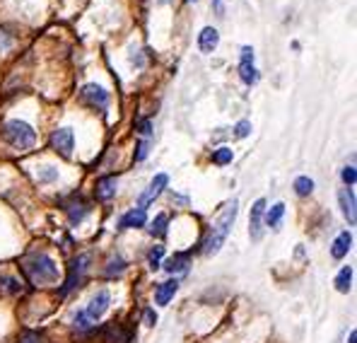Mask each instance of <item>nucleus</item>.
Returning <instances> with one entry per match:
<instances>
[{
	"mask_svg": "<svg viewBox=\"0 0 357 343\" xmlns=\"http://www.w3.org/2000/svg\"><path fill=\"white\" fill-rule=\"evenodd\" d=\"M237 213H239V200L234 198V200H229V203L225 205V210L220 213V218L215 220V225L208 232V240L203 242V251H206L208 256L218 254L220 247L225 245V240H227L234 220H237Z\"/></svg>",
	"mask_w": 357,
	"mask_h": 343,
	"instance_id": "nucleus-1",
	"label": "nucleus"
},
{
	"mask_svg": "<svg viewBox=\"0 0 357 343\" xmlns=\"http://www.w3.org/2000/svg\"><path fill=\"white\" fill-rule=\"evenodd\" d=\"M22 271L27 273V278L31 283H36V286H41V283H56V278H59V266H56L54 258L46 254H34L24 258Z\"/></svg>",
	"mask_w": 357,
	"mask_h": 343,
	"instance_id": "nucleus-2",
	"label": "nucleus"
},
{
	"mask_svg": "<svg viewBox=\"0 0 357 343\" xmlns=\"http://www.w3.org/2000/svg\"><path fill=\"white\" fill-rule=\"evenodd\" d=\"M3 138L8 140L15 150H27V147L34 145L36 140V133L34 129L27 124V121H20V119H13L3 126Z\"/></svg>",
	"mask_w": 357,
	"mask_h": 343,
	"instance_id": "nucleus-3",
	"label": "nucleus"
},
{
	"mask_svg": "<svg viewBox=\"0 0 357 343\" xmlns=\"http://www.w3.org/2000/svg\"><path fill=\"white\" fill-rule=\"evenodd\" d=\"M109 305H112V295H109V290H99V293L92 298V302L87 305L85 312L75 319V326L77 329H87L89 324H94L97 319H102V314L109 309Z\"/></svg>",
	"mask_w": 357,
	"mask_h": 343,
	"instance_id": "nucleus-4",
	"label": "nucleus"
},
{
	"mask_svg": "<svg viewBox=\"0 0 357 343\" xmlns=\"http://www.w3.org/2000/svg\"><path fill=\"white\" fill-rule=\"evenodd\" d=\"M89 263H92V256L89 254H80L73 258L70 268H68V278H66V286H63L61 295H68L70 290H75L77 286L82 283V278H85V273L89 271Z\"/></svg>",
	"mask_w": 357,
	"mask_h": 343,
	"instance_id": "nucleus-5",
	"label": "nucleus"
},
{
	"mask_svg": "<svg viewBox=\"0 0 357 343\" xmlns=\"http://www.w3.org/2000/svg\"><path fill=\"white\" fill-rule=\"evenodd\" d=\"M80 97H82V102H87L89 107L99 109V112H104V109L109 107V92L99 85H85L80 92Z\"/></svg>",
	"mask_w": 357,
	"mask_h": 343,
	"instance_id": "nucleus-6",
	"label": "nucleus"
},
{
	"mask_svg": "<svg viewBox=\"0 0 357 343\" xmlns=\"http://www.w3.org/2000/svg\"><path fill=\"white\" fill-rule=\"evenodd\" d=\"M239 75H241V80H244L246 85H254V82L259 80V71L254 68V49H249V46H244V49H241Z\"/></svg>",
	"mask_w": 357,
	"mask_h": 343,
	"instance_id": "nucleus-7",
	"label": "nucleus"
},
{
	"mask_svg": "<svg viewBox=\"0 0 357 343\" xmlns=\"http://www.w3.org/2000/svg\"><path fill=\"white\" fill-rule=\"evenodd\" d=\"M264 210H266V200L259 198L251 208V218H249V235L254 242H259L264 237Z\"/></svg>",
	"mask_w": 357,
	"mask_h": 343,
	"instance_id": "nucleus-8",
	"label": "nucleus"
},
{
	"mask_svg": "<svg viewBox=\"0 0 357 343\" xmlns=\"http://www.w3.org/2000/svg\"><path fill=\"white\" fill-rule=\"evenodd\" d=\"M167 184H169V177H167V174H157V177L150 182L148 191H145L143 196H140V200H138V208H143V210L148 208V205L152 203V200H155L157 196H160L162 191H165Z\"/></svg>",
	"mask_w": 357,
	"mask_h": 343,
	"instance_id": "nucleus-9",
	"label": "nucleus"
},
{
	"mask_svg": "<svg viewBox=\"0 0 357 343\" xmlns=\"http://www.w3.org/2000/svg\"><path fill=\"white\" fill-rule=\"evenodd\" d=\"M73 143H75V136H73L70 129H61L51 136V145H54L56 152H61L63 157H70L73 152Z\"/></svg>",
	"mask_w": 357,
	"mask_h": 343,
	"instance_id": "nucleus-10",
	"label": "nucleus"
},
{
	"mask_svg": "<svg viewBox=\"0 0 357 343\" xmlns=\"http://www.w3.org/2000/svg\"><path fill=\"white\" fill-rule=\"evenodd\" d=\"M338 203L343 208V215L348 218L350 225L357 223V210H355V194L350 189H340L338 191Z\"/></svg>",
	"mask_w": 357,
	"mask_h": 343,
	"instance_id": "nucleus-11",
	"label": "nucleus"
},
{
	"mask_svg": "<svg viewBox=\"0 0 357 343\" xmlns=\"http://www.w3.org/2000/svg\"><path fill=\"white\" fill-rule=\"evenodd\" d=\"M145 223H148V215H145V210L143 208H133V210H128L123 218H121L119 228L121 230H133V228H143Z\"/></svg>",
	"mask_w": 357,
	"mask_h": 343,
	"instance_id": "nucleus-12",
	"label": "nucleus"
},
{
	"mask_svg": "<svg viewBox=\"0 0 357 343\" xmlns=\"http://www.w3.org/2000/svg\"><path fill=\"white\" fill-rule=\"evenodd\" d=\"M218 44H220V34H218V29H213V27H206L198 34V49L203 51V54H213L215 49H218Z\"/></svg>",
	"mask_w": 357,
	"mask_h": 343,
	"instance_id": "nucleus-13",
	"label": "nucleus"
},
{
	"mask_svg": "<svg viewBox=\"0 0 357 343\" xmlns=\"http://www.w3.org/2000/svg\"><path fill=\"white\" fill-rule=\"evenodd\" d=\"M350 245H353V235H350V232H340V235L335 237L331 254H333V258H343L350 251Z\"/></svg>",
	"mask_w": 357,
	"mask_h": 343,
	"instance_id": "nucleus-14",
	"label": "nucleus"
},
{
	"mask_svg": "<svg viewBox=\"0 0 357 343\" xmlns=\"http://www.w3.org/2000/svg\"><path fill=\"white\" fill-rule=\"evenodd\" d=\"M176 290H178V283H176V281L162 283V286L157 288V293H155V302H157V305H167V302H169V300L176 295Z\"/></svg>",
	"mask_w": 357,
	"mask_h": 343,
	"instance_id": "nucleus-15",
	"label": "nucleus"
},
{
	"mask_svg": "<svg viewBox=\"0 0 357 343\" xmlns=\"http://www.w3.org/2000/svg\"><path fill=\"white\" fill-rule=\"evenodd\" d=\"M116 194V177H104L97 184V198L99 200H109Z\"/></svg>",
	"mask_w": 357,
	"mask_h": 343,
	"instance_id": "nucleus-16",
	"label": "nucleus"
},
{
	"mask_svg": "<svg viewBox=\"0 0 357 343\" xmlns=\"http://www.w3.org/2000/svg\"><path fill=\"white\" fill-rule=\"evenodd\" d=\"M350 283H353V268L343 266V268H340V273H338V278H335V288H338V293H348Z\"/></svg>",
	"mask_w": 357,
	"mask_h": 343,
	"instance_id": "nucleus-17",
	"label": "nucleus"
},
{
	"mask_svg": "<svg viewBox=\"0 0 357 343\" xmlns=\"http://www.w3.org/2000/svg\"><path fill=\"white\" fill-rule=\"evenodd\" d=\"M282 215H285V203H275L271 210H268L266 225H268V228H278V225H280V220H282Z\"/></svg>",
	"mask_w": 357,
	"mask_h": 343,
	"instance_id": "nucleus-18",
	"label": "nucleus"
},
{
	"mask_svg": "<svg viewBox=\"0 0 357 343\" xmlns=\"http://www.w3.org/2000/svg\"><path fill=\"white\" fill-rule=\"evenodd\" d=\"M186 263H188V254H174L169 261L165 263V268L169 273H178V271H183V268H186Z\"/></svg>",
	"mask_w": 357,
	"mask_h": 343,
	"instance_id": "nucleus-19",
	"label": "nucleus"
},
{
	"mask_svg": "<svg viewBox=\"0 0 357 343\" xmlns=\"http://www.w3.org/2000/svg\"><path fill=\"white\" fill-rule=\"evenodd\" d=\"M167 223H169V218H167L165 213H160L155 220H152L150 235H152V237H165V235H167Z\"/></svg>",
	"mask_w": 357,
	"mask_h": 343,
	"instance_id": "nucleus-20",
	"label": "nucleus"
},
{
	"mask_svg": "<svg viewBox=\"0 0 357 343\" xmlns=\"http://www.w3.org/2000/svg\"><path fill=\"white\" fill-rule=\"evenodd\" d=\"M295 191L297 196H309L314 191V182L309 177H297L295 179Z\"/></svg>",
	"mask_w": 357,
	"mask_h": 343,
	"instance_id": "nucleus-21",
	"label": "nucleus"
},
{
	"mask_svg": "<svg viewBox=\"0 0 357 343\" xmlns=\"http://www.w3.org/2000/svg\"><path fill=\"white\" fill-rule=\"evenodd\" d=\"M232 150L229 147H220V150L213 152V162L215 165H227V162H232Z\"/></svg>",
	"mask_w": 357,
	"mask_h": 343,
	"instance_id": "nucleus-22",
	"label": "nucleus"
},
{
	"mask_svg": "<svg viewBox=\"0 0 357 343\" xmlns=\"http://www.w3.org/2000/svg\"><path fill=\"white\" fill-rule=\"evenodd\" d=\"M126 336L121 334V326L119 324H109V329H107V341L109 343H116V341H123Z\"/></svg>",
	"mask_w": 357,
	"mask_h": 343,
	"instance_id": "nucleus-23",
	"label": "nucleus"
},
{
	"mask_svg": "<svg viewBox=\"0 0 357 343\" xmlns=\"http://www.w3.org/2000/svg\"><path fill=\"white\" fill-rule=\"evenodd\" d=\"M165 256V247H155L150 251V268H160V258Z\"/></svg>",
	"mask_w": 357,
	"mask_h": 343,
	"instance_id": "nucleus-24",
	"label": "nucleus"
},
{
	"mask_svg": "<svg viewBox=\"0 0 357 343\" xmlns=\"http://www.w3.org/2000/svg\"><path fill=\"white\" fill-rule=\"evenodd\" d=\"M126 268V263H123V258H112L109 261V268H107V273L109 276H114V273H121Z\"/></svg>",
	"mask_w": 357,
	"mask_h": 343,
	"instance_id": "nucleus-25",
	"label": "nucleus"
},
{
	"mask_svg": "<svg viewBox=\"0 0 357 343\" xmlns=\"http://www.w3.org/2000/svg\"><path fill=\"white\" fill-rule=\"evenodd\" d=\"M340 177H343V182L345 184H348V187H353V184H355V167H345V170H343V174H340Z\"/></svg>",
	"mask_w": 357,
	"mask_h": 343,
	"instance_id": "nucleus-26",
	"label": "nucleus"
},
{
	"mask_svg": "<svg viewBox=\"0 0 357 343\" xmlns=\"http://www.w3.org/2000/svg\"><path fill=\"white\" fill-rule=\"evenodd\" d=\"M249 131H251L249 121H239V124H237V138H246V136H249Z\"/></svg>",
	"mask_w": 357,
	"mask_h": 343,
	"instance_id": "nucleus-27",
	"label": "nucleus"
},
{
	"mask_svg": "<svg viewBox=\"0 0 357 343\" xmlns=\"http://www.w3.org/2000/svg\"><path fill=\"white\" fill-rule=\"evenodd\" d=\"M138 131H140L143 136H150V133H152V124H150L148 119H143V121L138 124Z\"/></svg>",
	"mask_w": 357,
	"mask_h": 343,
	"instance_id": "nucleus-28",
	"label": "nucleus"
},
{
	"mask_svg": "<svg viewBox=\"0 0 357 343\" xmlns=\"http://www.w3.org/2000/svg\"><path fill=\"white\" fill-rule=\"evenodd\" d=\"M145 155H148V143H140L138 145V152H135V160H145Z\"/></svg>",
	"mask_w": 357,
	"mask_h": 343,
	"instance_id": "nucleus-29",
	"label": "nucleus"
},
{
	"mask_svg": "<svg viewBox=\"0 0 357 343\" xmlns=\"http://www.w3.org/2000/svg\"><path fill=\"white\" fill-rule=\"evenodd\" d=\"M20 343H39V336L34 334V331H27V334L22 336V341Z\"/></svg>",
	"mask_w": 357,
	"mask_h": 343,
	"instance_id": "nucleus-30",
	"label": "nucleus"
},
{
	"mask_svg": "<svg viewBox=\"0 0 357 343\" xmlns=\"http://www.w3.org/2000/svg\"><path fill=\"white\" fill-rule=\"evenodd\" d=\"M145 321H148V324L152 326V324H155V321H157V314L152 312V309H148V312H145Z\"/></svg>",
	"mask_w": 357,
	"mask_h": 343,
	"instance_id": "nucleus-31",
	"label": "nucleus"
},
{
	"mask_svg": "<svg viewBox=\"0 0 357 343\" xmlns=\"http://www.w3.org/2000/svg\"><path fill=\"white\" fill-rule=\"evenodd\" d=\"M215 10H218V13H222V0H215Z\"/></svg>",
	"mask_w": 357,
	"mask_h": 343,
	"instance_id": "nucleus-32",
	"label": "nucleus"
},
{
	"mask_svg": "<svg viewBox=\"0 0 357 343\" xmlns=\"http://www.w3.org/2000/svg\"><path fill=\"white\" fill-rule=\"evenodd\" d=\"M355 341H357V334L353 331V334H350V343H355Z\"/></svg>",
	"mask_w": 357,
	"mask_h": 343,
	"instance_id": "nucleus-33",
	"label": "nucleus"
},
{
	"mask_svg": "<svg viewBox=\"0 0 357 343\" xmlns=\"http://www.w3.org/2000/svg\"><path fill=\"white\" fill-rule=\"evenodd\" d=\"M188 3H191V0H188Z\"/></svg>",
	"mask_w": 357,
	"mask_h": 343,
	"instance_id": "nucleus-34",
	"label": "nucleus"
}]
</instances>
